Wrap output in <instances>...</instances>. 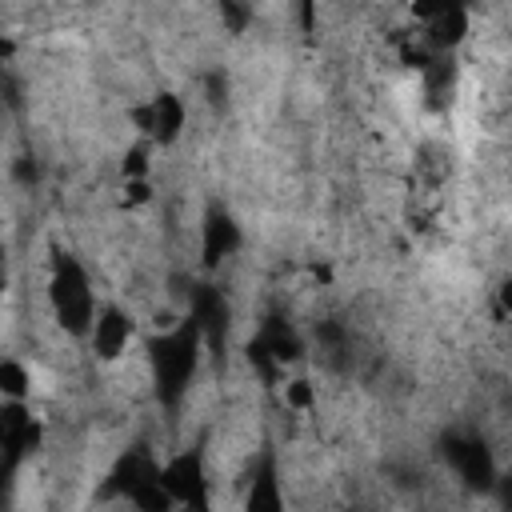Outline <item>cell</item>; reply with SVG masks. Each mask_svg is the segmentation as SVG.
Wrapping results in <instances>:
<instances>
[{
	"instance_id": "5b68a950",
	"label": "cell",
	"mask_w": 512,
	"mask_h": 512,
	"mask_svg": "<svg viewBox=\"0 0 512 512\" xmlns=\"http://www.w3.org/2000/svg\"><path fill=\"white\" fill-rule=\"evenodd\" d=\"M444 456L456 472V480L472 492H492L496 488V460L488 452V444L480 436H468V432H452L444 436Z\"/></svg>"
},
{
	"instance_id": "7c38bea8",
	"label": "cell",
	"mask_w": 512,
	"mask_h": 512,
	"mask_svg": "<svg viewBox=\"0 0 512 512\" xmlns=\"http://www.w3.org/2000/svg\"><path fill=\"white\" fill-rule=\"evenodd\" d=\"M0 428H4V476H12L16 464H20V456L36 444V424H32V416L12 400V404L0 412Z\"/></svg>"
},
{
	"instance_id": "9a60e30c",
	"label": "cell",
	"mask_w": 512,
	"mask_h": 512,
	"mask_svg": "<svg viewBox=\"0 0 512 512\" xmlns=\"http://www.w3.org/2000/svg\"><path fill=\"white\" fill-rule=\"evenodd\" d=\"M496 496H500V512H512V476L496 480Z\"/></svg>"
},
{
	"instance_id": "8fae6325",
	"label": "cell",
	"mask_w": 512,
	"mask_h": 512,
	"mask_svg": "<svg viewBox=\"0 0 512 512\" xmlns=\"http://www.w3.org/2000/svg\"><path fill=\"white\" fill-rule=\"evenodd\" d=\"M252 344H256L260 352H268L280 368L304 356V340L296 336V328H292L284 316H264V324L256 328V340H252Z\"/></svg>"
},
{
	"instance_id": "8992f818",
	"label": "cell",
	"mask_w": 512,
	"mask_h": 512,
	"mask_svg": "<svg viewBox=\"0 0 512 512\" xmlns=\"http://www.w3.org/2000/svg\"><path fill=\"white\" fill-rule=\"evenodd\" d=\"M416 20H420V44L440 56L448 48H456L468 32V12L460 4H432V8H416Z\"/></svg>"
},
{
	"instance_id": "277c9868",
	"label": "cell",
	"mask_w": 512,
	"mask_h": 512,
	"mask_svg": "<svg viewBox=\"0 0 512 512\" xmlns=\"http://www.w3.org/2000/svg\"><path fill=\"white\" fill-rule=\"evenodd\" d=\"M164 488L172 504H180L184 512H212V488L200 448H184L164 464Z\"/></svg>"
},
{
	"instance_id": "3957f363",
	"label": "cell",
	"mask_w": 512,
	"mask_h": 512,
	"mask_svg": "<svg viewBox=\"0 0 512 512\" xmlns=\"http://www.w3.org/2000/svg\"><path fill=\"white\" fill-rule=\"evenodd\" d=\"M108 488L128 496L136 504V512H172L176 508L168 488H164V464H156L148 448H128L116 460V468L108 476Z\"/></svg>"
},
{
	"instance_id": "5bb4252c",
	"label": "cell",
	"mask_w": 512,
	"mask_h": 512,
	"mask_svg": "<svg viewBox=\"0 0 512 512\" xmlns=\"http://www.w3.org/2000/svg\"><path fill=\"white\" fill-rule=\"evenodd\" d=\"M0 388H4L8 400H24L28 396V372H24L20 360H4L0 364Z\"/></svg>"
},
{
	"instance_id": "30bf717a",
	"label": "cell",
	"mask_w": 512,
	"mask_h": 512,
	"mask_svg": "<svg viewBox=\"0 0 512 512\" xmlns=\"http://www.w3.org/2000/svg\"><path fill=\"white\" fill-rule=\"evenodd\" d=\"M132 340V316L116 304H104L96 312V324H92V352L100 360H116Z\"/></svg>"
},
{
	"instance_id": "7a4b0ae2",
	"label": "cell",
	"mask_w": 512,
	"mask_h": 512,
	"mask_svg": "<svg viewBox=\"0 0 512 512\" xmlns=\"http://www.w3.org/2000/svg\"><path fill=\"white\" fill-rule=\"evenodd\" d=\"M48 304H52L56 324L64 332H72V336L92 332V324H96V296H92V280H88L84 264L72 252H56L52 256Z\"/></svg>"
},
{
	"instance_id": "6da1fadb",
	"label": "cell",
	"mask_w": 512,
	"mask_h": 512,
	"mask_svg": "<svg viewBox=\"0 0 512 512\" xmlns=\"http://www.w3.org/2000/svg\"><path fill=\"white\" fill-rule=\"evenodd\" d=\"M200 344H204V332L192 316H184L172 332H160L148 340V368H152V384L164 408H176L184 400L196 376V364H200Z\"/></svg>"
},
{
	"instance_id": "52a82bcc",
	"label": "cell",
	"mask_w": 512,
	"mask_h": 512,
	"mask_svg": "<svg viewBox=\"0 0 512 512\" xmlns=\"http://www.w3.org/2000/svg\"><path fill=\"white\" fill-rule=\"evenodd\" d=\"M184 100L180 96H172V92H156L148 104H140V108H132V120H136V128L148 136V140H156V144H172L180 132H184Z\"/></svg>"
},
{
	"instance_id": "9c48e42d",
	"label": "cell",
	"mask_w": 512,
	"mask_h": 512,
	"mask_svg": "<svg viewBox=\"0 0 512 512\" xmlns=\"http://www.w3.org/2000/svg\"><path fill=\"white\" fill-rule=\"evenodd\" d=\"M240 248V224L232 220V212L224 208H208L204 212V224H200V252H204V264L216 268L224 256H232Z\"/></svg>"
},
{
	"instance_id": "ba28073f",
	"label": "cell",
	"mask_w": 512,
	"mask_h": 512,
	"mask_svg": "<svg viewBox=\"0 0 512 512\" xmlns=\"http://www.w3.org/2000/svg\"><path fill=\"white\" fill-rule=\"evenodd\" d=\"M188 316L200 324L204 344H208L212 352H220V348H224V332H228V304H224V292L212 288V284L192 288V312H188Z\"/></svg>"
},
{
	"instance_id": "4fadbf2b",
	"label": "cell",
	"mask_w": 512,
	"mask_h": 512,
	"mask_svg": "<svg viewBox=\"0 0 512 512\" xmlns=\"http://www.w3.org/2000/svg\"><path fill=\"white\" fill-rule=\"evenodd\" d=\"M244 512H284V492H280V472H276L272 452H264L256 472H252V484H248V496H244Z\"/></svg>"
}]
</instances>
